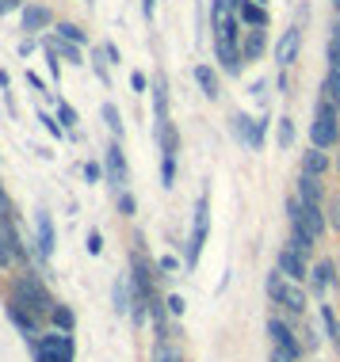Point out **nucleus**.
Masks as SVG:
<instances>
[{
    "label": "nucleus",
    "instance_id": "nucleus-42",
    "mask_svg": "<svg viewBox=\"0 0 340 362\" xmlns=\"http://www.w3.org/2000/svg\"><path fill=\"white\" fill-rule=\"evenodd\" d=\"M164 305H169V313H172V317H183V298H180V293H172V298H164Z\"/></svg>",
    "mask_w": 340,
    "mask_h": 362
},
{
    "label": "nucleus",
    "instance_id": "nucleus-34",
    "mask_svg": "<svg viewBox=\"0 0 340 362\" xmlns=\"http://www.w3.org/2000/svg\"><path fill=\"white\" fill-rule=\"evenodd\" d=\"M276 141H279V149H290V145H295V119H279Z\"/></svg>",
    "mask_w": 340,
    "mask_h": 362
},
{
    "label": "nucleus",
    "instance_id": "nucleus-6",
    "mask_svg": "<svg viewBox=\"0 0 340 362\" xmlns=\"http://www.w3.org/2000/svg\"><path fill=\"white\" fill-rule=\"evenodd\" d=\"M230 130H233V138L245 145V149H264V122H260V119H252V115L237 111V115L230 119Z\"/></svg>",
    "mask_w": 340,
    "mask_h": 362
},
{
    "label": "nucleus",
    "instance_id": "nucleus-7",
    "mask_svg": "<svg viewBox=\"0 0 340 362\" xmlns=\"http://www.w3.org/2000/svg\"><path fill=\"white\" fill-rule=\"evenodd\" d=\"M268 336H271V347H279L283 355H290V358H302V339H295V328L287 325V320H279V317H271L268 320Z\"/></svg>",
    "mask_w": 340,
    "mask_h": 362
},
{
    "label": "nucleus",
    "instance_id": "nucleus-10",
    "mask_svg": "<svg viewBox=\"0 0 340 362\" xmlns=\"http://www.w3.org/2000/svg\"><path fill=\"white\" fill-rule=\"evenodd\" d=\"M340 263H333V259H322L317 267H310V290L317 293V298H325L329 290H336V282H340Z\"/></svg>",
    "mask_w": 340,
    "mask_h": 362
},
{
    "label": "nucleus",
    "instance_id": "nucleus-44",
    "mask_svg": "<svg viewBox=\"0 0 340 362\" xmlns=\"http://www.w3.org/2000/svg\"><path fill=\"white\" fill-rule=\"evenodd\" d=\"M103 54H108V62H111V65H119V62H123V54H119V46H115V42H103Z\"/></svg>",
    "mask_w": 340,
    "mask_h": 362
},
{
    "label": "nucleus",
    "instance_id": "nucleus-27",
    "mask_svg": "<svg viewBox=\"0 0 340 362\" xmlns=\"http://www.w3.org/2000/svg\"><path fill=\"white\" fill-rule=\"evenodd\" d=\"M322 100H329L340 111V69H329L322 81Z\"/></svg>",
    "mask_w": 340,
    "mask_h": 362
},
{
    "label": "nucleus",
    "instance_id": "nucleus-46",
    "mask_svg": "<svg viewBox=\"0 0 340 362\" xmlns=\"http://www.w3.org/2000/svg\"><path fill=\"white\" fill-rule=\"evenodd\" d=\"M84 180H89V183H96V180H100V164H84Z\"/></svg>",
    "mask_w": 340,
    "mask_h": 362
},
{
    "label": "nucleus",
    "instance_id": "nucleus-21",
    "mask_svg": "<svg viewBox=\"0 0 340 362\" xmlns=\"http://www.w3.org/2000/svg\"><path fill=\"white\" fill-rule=\"evenodd\" d=\"M287 313H295V317H302L306 313V290H302V282H287V293H283V301H279Z\"/></svg>",
    "mask_w": 340,
    "mask_h": 362
},
{
    "label": "nucleus",
    "instance_id": "nucleus-20",
    "mask_svg": "<svg viewBox=\"0 0 340 362\" xmlns=\"http://www.w3.org/2000/svg\"><path fill=\"white\" fill-rule=\"evenodd\" d=\"M196 84H199V92L207 95V100H218V95H222L218 73L210 69V65H196Z\"/></svg>",
    "mask_w": 340,
    "mask_h": 362
},
{
    "label": "nucleus",
    "instance_id": "nucleus-50",
    "mask_svg": "<svg viewBox=\"0 0 340 362\" xmlns=\"http://www.w3.org/2000/svg\"><path fill=\"white\" fill-rule=\"evenodd\" d=\"M142 12H145V19H153V12H157V0H142Z\"/></svg>",
    "mask_w": 340,
    "mask_h": 362
},
{
    "label": "nucleus",
    "instance_id": "nucleus-18",
    "mask_svg": "<svg viewBox=\"0 0 340 362\" xmlns=\"http://www.w3.org/2000/svg\"><path fill=\"white\" fill-rule=\"evenodd\" d=\"M153 122H169V81H164V73L153 76Z\"/></svg>",
    "mask_w": 340,
    "mask_h": 362
},
{
    "label": "nucleus",
    "instance_id": "nucleus-15",
    "mask_svg": "<svg viewBox=\"0 0 340 362\" xmlns=\"http://www.w3.org/2000/svg\"><path fill=\"white\" fill-rule=\"evenodd\" d=\"M8 317H12V325H16L19 332H23L27 339H38V336H42V332H38V313H31V309L23 313V305H19L16 298L8 301Z\"/></svg>",
    "mask_w": 340,
    "mask_h": 362
},
{
    "label": "nucleus",
    "instance_id": "nucleus-29",
    "mask_svg": "<svg viewBox=\"0 0 340 362\" xmlns=\"http://www.w3.org/2000/svg\"><path fill=\"white\" fill-rule=\"evenodd\" d=\"M57 38H69V42L84 46V42H89V31H81V27L69 23V19H57Z\"/></svg>",
    "mask_w": 340,
    "mask_h": 362
},
{
    "label": "nucleus",
    "instance_id": "nucleus-39",
    "mask_svg": "<svg viewBox=\"0 0 340 362\" xmlns=\"http://www.w3.org/2000/svg\"><path fill=\"white\" fill-rule=\"evenodd\" d=\"M12 263H16V252H12V244H8L4 229H0V267H12Z\"/></svg>",
    "mask_w": 340,
    "mask_h": 362
},
{
    "label": "nucleus",
    "instance_id": "nucleus-9",
    "mask_svg": "<svg viewBox=\"0 0 340 362\" xmlns=\"http://www.w3.org/2000/svg\"><path fill=\"white\" fill-rule=\"evenodd\" d=\"M298 50H302V27H287L283 35H279V42H276V65L279 69H290V65L298 62Z\"/></svg>",
    "mask_w": 340,
    "mask_h": 362
},
{
    "label": "nucleus",
    "instance_id": "nucleus-12",
    "mask_svg": "<svg viewBox=\"0 0 340 362\" xmlns=\"http://www.w3.org/2000/svg\"><path fill=\"white\" fill-rule=\"evenodd\" d=\"M237 19L245 23V31H268L271 16L264 4H256V0H237Z\"/></svg>",
    "mask_w": 340,
    "mask_h": 362
},
{
    "label": "nucleus",
    "instance_id": "nucleus-40",
    "mask_svg": "<svg viewBox=\"0 0 340 362\" xmlns=\"http://www.w3.org/2000/svg\"><path fill=\"white\" fill-rule=\"evenodd\" d=\"M134 210H138L134 194H130V191H119V214H123V218H134Z\"/></svg>",
    "mask_w": 340,
    "mask_h": 362
},
{
    "label": "nucleus",
    "instance_id": "nucleus-47",
    "mask_svg": "<svg viewBox=\"0 0 340 362\" xmlns=\"http://www.w3.org/2000/svg\"><path fill=\"white\" fill-rule=\"evenodd\" d=\"M161 271H169V275H172V271H180V259L176 256H164L161 259Z\"/></svg>",
    "mask_w": 340,
    "mask_h": 362
},
{
    "label": "nucleus",
    "instance_id": "nucleus-8",
    "mask_svg": "<svg viewBox=\"0 0 340 362\" xmlns=\"http://www.w3.org/2000/svg\"><path fill=\"white\" fill-rule=\"evenodd\" d=\"M103 164H108V183L115 191H126V183H130V168H126V156H123V141L111 138L108 153H103Z\"/></svg>",
    "mask_w": 340,
    "mask_h": 362
},
{
    "label": "nucleus",
    "instance_id": "nucleus-53",
    "mask_svg": "<svg viewBox=\"0 0 340 362\" xmlns=\"http://www.w3.org/2000/svg\"><path fill=\"white\" fill-rule=\"evenodd\" d=\"M336 172H340V156H336Z\"/></svg>",
    "mask_w": 340,
    "mask_h": 362
},
{
    "label": "nucleus",
    "instance_id": "nucleus-35",
    "mask_svg": "<svg viewBox=\"0 0 340 362\" xmlns=\"http://www.w3.org/2000/svg\"><path fill=\"white\" fill-rule=\"evenodd\" d=\"M54 107H57V119H62V126L65 130H76V111L65 100H54Z\"/></svg>",
    "mask_w": 340,
    "mask_h": 362
},
{
    "label": "nucleus",
    "instance_id": "nucleus-45",
    "mask_svg": "<svg viewBox=\"0 0 340 362\" xmlns=\"http://www.w3.org/2000/svg\"><path fill=\"white\" fill-rule=\"evenodd\" d=\"M19 4H31V0H0V16H8V12H16Z\"/></svg>",
    "mask_w": 340,
    "mask_h": 362
},
{
    "label": "nucleus",
    "instance_id": "nucleus-23",
    "mask_svg": "<svg viewBox=\"0 0 340 362\" xmlns=\"http://www.w3.org/2000/svg\"><path fill=\"white\" fill-rule=\"evenodd\" d=\"M302 218H306V225H310V233H314V237L322 240V237H325V229H329L325 210H322V206H302Z\"/></svg>",
    "mask_w": 340,
    "mask_h": 362
},
{
    "label": "nucleus",
    "instance_id": "nucleus-5",
    "mask_svg": "<svg viewBox=\"0 0 340 362\" xmlns=\"http://www.w3.org/2000/svg\"><path fill=\"white\" fill-rule=\"evenodd\" d=\"M35 362H73V336L69 332H54V336L31 339Z\"/></svg>",
    "mask_w": 340,
    "mask_h": 362
},
{
    "label": "nucleus",
    "instance_id": "nucleus-54",
    "mask_svg": "<svg viewBox=\"0 0 340 362\" xmlns=\"http://www.w3.org/2000/svg\"><path fill=\"white\" fill-rule=\"evenodd\" d=\"M256 4H264V0H256Z\"/></svg>",
    "mask_w": 340,
    "mask_h": 362
},
{
    "label": "nucleus",
    "instance_id": "nucleus-33",
    "mask_svg": "<svg viewBox=\"0 0 340 362\" xmlns=\"http://www.w3.org/2000/svg\"><path fill=\"white\" fill-rule=\"evenodd\" d=\"M50 320L62 332H73V325H76V317H73V309H65V305H54V313H50Z\"/></svg>",
    "mask_w": 340,
    "mask_h": 362
},
{
    "label": "nucleus",
    "instance_id": "nucleus-36",
    "mask_svg": "<svg viewBox=\"0 0 340 362\" xmlns=\"http://www.w3.org/2000/svg\"><path fill=\"white\" fill-rule=\"evenodd\" d=\"M92 69H96V76H100L103 84H111V76H108V54H103V46L92 54Z\"/></svg>",
    "mask_w": 340,
    "mask_h": 362
},
{
    "label": "nucleus",
    "instance_id": "nucleus-51",
    "mask_svg": "<svg viewBox=\"0 0 340 362\" xmlns=\"http://www.w3.org/2000/svg\"><path fill=\"white\" fill-rule=\"evenodd\" d=\"M31 50H35V38H31V35H27V38H23V42H19V54H23V57H27V54H31Z\"/></svg>",
    "mask_w": 340,
    "mask_h": 362
},
{
    "label": "nucleus",
    "instance_id": "nucleus-49",
    "mask_svg": "<svg viewBox=\"0 0 340 362\" xmlns=\"http://www.w3.org/2000/svg\"><path fill=\"white\" fill-rule=\"evenodd\" d=\"M268 362H295V358H290V355H283V351H279V347H271V355H268Z\"/></svg>",
    "mask_w": 340,
    "mask_h": 362
},
{
    "label": "nucleus",
    "instance_id": "nucleus-41",
    "mask_svg": "<svg viewBox=\"0 0 340 362\" xmlns=\"http://www.w3.org/2000/svg\"><path fill=\"white\" fill-rule=\"evenodd\" d=\"M57 62H62V57H57V50H54V46H46V69H50L54 81L62 76V65H57Z\"/></svg>",
    "mask_w": 340,
    "mask_h": 362
},
{
    "label": "nucleus",
    "instance_id": "nucleus-32",
    "mask_svg": "<svg viewBox=\"0 0 340 362\" xmlns=\"http://www.w3.org/2000/svg\"><path fill=\"white\" fill-rule=\"evenodd\" d=\"M161 183H164V187L176 183V153H164L161 156Z\"/></svg>",
    "mask_w": 340,
    "mask_h": 362
},
{
    "label": "nucleus",
    "instance_id": "nucleus-22",
    "mask_svg": "<svg viewBox=\"0 0 340 362\" xmlns=\"http://www.w3.org/2000/svg\"><path fill=\"white\" fill-rule=\"evenodd\" d=\"M264 50H268V35L264 31H245V38H241V54H245V62H256Z\"/></svg>",
    "mask_w": 340,
    "mask_h": 362
},
{
    "label": "nucleus",
    "instance_id": "nucleus-31",
    "mask_svg": "<svg viewBox=\"0 0 340 362\" xmlns=\"http://www.w3.org/2000/svg\"><path fill=\"white\" fill-rule=\"evenodd\" d=\"M325 57H329V69H340V19L333 23V35H329V50H325Z\"/></svg>",
    "mask_w": 340,
    "mask_h": 362
},
{
    "label": "nucleus",
    "instance_id": "nucleus-37",
    "mask_svg": "<svg viewBox=\"0 0 340 362\" xmlns=\"http://www.w3.org/2000/svg\"><path fill=\"white\" fill-rule=\"evenodd\" d=\"M0 221H16V206H12V199H8L4 183H0Z\"/></svg>",
    "mask_w": 340,
    "mask_h": 362
},
{
    "label": "nucleus",
    "instance_id": "nucleus-43",
    "mask_svg": "<svg viewBox=\"0 0 340 362\" xmlns=\"http://www.w3.org/2000/svg\"><path fill=\"white\" fill-rule=\"evenodd\" d=\"M89 252H92V256H100V252H103V244H100V229H89Z\"/></svg>",
    "mask_w": 340,
    "mask_h": 362
},
{
    "label": "nucleus",
    "instance_id": "nucleus-52",
    "mask_svg": "<svg viewBox=\"0 0 340 362\" xmlns=\"http://www.w3.org/2000/svg\"><path fill=\"white\" fill-rule=\"evenodd\" d=\"M333 8H336V19H340V0H333Z\"/></svg>",
    "mask_w": 340,
    "mask_h": 362
},
{
    "label": "nucleus",
    "instance_id": "nucleus-30",
    "mask_svg": "<svg viewBox=\"0 0 340 362\" xmlns=\"http://www.w3.org/2000/svg\"><path fill=\"white\" fill-rule=\"evenodd\" d=\"M153 362H180V351L169 344V336H157V344H153Z\"/></svg>",
    "mask_w": 340,
    "mask_h": 362
},
{
    "label": "nucleus",
    "instance_id": "nucleus-25",
    "mask_svg": "<svg viewBox=\"0 0 340 362\" xmlns=\"http://www.w3.org/2000/svg\"><path fill=\"white\" fill-rule=\"evenodd\" d=\"M322 325H325V336L333 339V351L340 355V317L333 313V305H322Z\"/></svg>",
    "mask_w": 340,
    "mask_h": 362
},
{
    "label": "nucleus",
    "instance_id": "nucleus-1",
    "mask_svg": "<svg viewBox=\"0 0 340 362\" xmlns=\"http://www.w3.org/2000/svg\"><path fill=\"white\" fill-rule=\"evenodd\" d=\"M210 31H215V57L226 73H241L245 54H241V38L245 23L237 19V0H210Z\"/></svg>",
    "mask_w": 340,
    "mask_h": 362
},
{
    "label": "nucleus",
    "instance_id": "nucleus-11",
    "mask_svg": "<svg viewBox=\"0 0 340 362\" xmlns=\"http://www.w3.org/2000/svg\"><path fill=\"white\" fill-rule=\"evenodd\" d=\"M276 267L283 271L290 282H310V263H306L302 252H295L290 244H287L283 252H279V263H276Z\"/></svg>",
    "mask_w": 340,
    "mask_h": 362
},
{
    "label": "nucleus",
    "instance_id": "nucleus-3",
    "mask_svg": "<svg viewBox=\"0 0 340 362\" xmlns=\"http://www.w3.org/2000/svg\"><path fill=\"white\" fill-rule=\"evenodd\" d=\"M340 141V122H336V107L329 100H317V111H314V122H310V145L317 149H333Z\"/></svg>",
    "mask_w": 340,
    "mask_h": 362
},
{
    "label": "nucleus",
    "instance_id": "nucleus-28",
    "mask_svg": "<svg viewBox=\"0 0 340 362\" xmlns=\"http://www.w3.org/2000/svg\"><path fill=\"white\" fill-rule=\"evenodd\" d=\"M103 122H108V130H111V138H119L123 141V134H126V126H123V115H119V107L115 103H103Z\"/></svg>",
    "mask_w": 340,
    "mask_h": 362
},
{
    "label": "nucleus",
    "instance_id": "nucleus-24",
    "mask_svg": "<svg viewBox=\"0 0 340 362\" xmlns=\"http://www.w3.org/2000/svg\"><path fill=\"white\" fill-rule=\"evenodd\" d=\"M287 282H290V279H287V275H283V271H279V267H276V271H271V275L264 279V290H268V298L276 301V305H279V301H283V293H287Z\"/></svg>",
    "mask_w": 340,
    "mask_h": 362
},
{
    "label": "nucleus",
    "instance_id": "nucleus-14",
    "mask_svg": "<svg viewBox=\"0 0 340 362\" xmlns=\"http://www.w3.org/2000/svg\"><path fill=\"white\" fill-rule=\"evenodd\" d=\"M295 199L302 202V206H322L325 202V191H322V175H298V191H295Z\"/></svg>",
    "mask_w": 340,
    "mask_h": 362
},
{
    "label": "nucleus",
    "instance_id": "nucleus-2",
    "mask_svg": "<svg viewBox=\"0 0 340 362\" xmlns=\"http://www.w3.org/2000/svg\"><path fill=\"white\" fill-rule=\"evenodd\" d=\"M16 301H23V305L31 309V313H38V317H50L54 305H57L54 293L46 290L42 275H38V271H31V267H27L23 275L16 279Z\"/></svg>",
    "mask_w": 340,
    "mask_h": 362
},
{
    "label": "nucleus",
    "instance_id": "nucleus-48",
    "mask_svg": "<svg viewBox=\"0 0 340 362\" xmlns=\"http://www.w3.org/2000/svg\"><path fill=\"white\" fill-rule=\"evenodd\" d=\"M130 88H134V92H145V76L142 73H130Z\"/></svg>",
    "mask_w": 340,
    "mask_h": 362
},
{
    "label": "nucleus",
    "instance_id": "nucleus-13",
    "mask_svg": "<svg viewBox=\"0 0 340 362\" xmlns=\"http://www.w3.org/2000/svg\"><path fill=\"white\" fill-rule=\"evenodd\" d=\"M35 233H38V256L42 259H50L54 256V221H50V210H35Z\"/></svg>",
    "mask_w": 340,
    "mask_h": 362
},
{
    "label": "nucleus",
    "instance_id": "nucleus-38",
    "mask_svg": "<svg viewBox=\"0 0 340 362\" xmlns=\"http://www.w3.org/2000/svg\"><path fill=\"white\" fill-rule=\"evenodd\" d=\"M325 218H329V225H333V229L340 233V194H333V199H329V206H325Z\"/></svg>",
    "mask_w": 340,
    "mask_h": 362
},
{
    "label": "nucleus",
    "instance_id": "nucleus-17",
    "mask_svg": "<svg viewBox=\"0 0 340 362\" xmlns=\"http://www.w3.org/2000/svg\"><path fill=\"white\" fill-rule=\"evenodd\" d=\"M111 305H115V313H130V309H134V279H126V275L115 279V286H111Z\"/></svg>",
    "mask_w": 340,
    "mask_h": 362
},
{
    "label": "nucleus",
    "instance_id": "nucleus-16",
    "mask_svg": "<svg viewBox=\"0 0 340 362\" xmlns=\"http://www.w3.org/2000/svg\"><path fill=\"white\" fill-rule=\"evenodd\" d=\"M50 23H54V12H50L46 4H35V0H31V4H23V31H27V35L46 31Z\"/></svg>",
    "mask_w": 340,
    "mask_h": 362
},
{
    "label": "nucleus",
    "instance_id": "nucleus-19",
    "mask_svg": "<svg viewBox=\"0 0 340 362\" xmlns=\"http://www.w3.org/2000/svg\"><path fill=\"white\" fill-rule=\"evenodd\" d=\"M329 164H333V160H329V153L317 149V145H310V149L302 153V172L306 175H325Z\"/></svg>",
    "mask_w": 340,
    "mask_h": 362
},
{
    "label": "nucleus",
    "instance_id": "nucleus-4",
    "mask_svg": "<svg viewBox=\"0 0 340 362\" xmlns=\"http://www.w3.org/2000/svg\"><path fill=\"white\" fill-rule=\"evenodd\" d=\"M207 233H210V191H199L196 218H191V240H188V252H183V263H188V267L199 263V252H203V244H207Z\"/></svg>",
    "mask_w": 340,
    "mask_h": 362
},
{
    "label": "nucleus",
    "instance_id": "nucleus-26",
    "mask_svg": "<svg viewBox=\"0 0 340 362\" xmlns=\"http://www.w3.org/2000/svg\"><path fill=\"white\" fill-rule=\"evenodd\" d=\"M46 46H54L62 62H69V65H81V46H76V42H69V38H50Z\"/></svg>",
    "mask_w": 340,
    "mask_h": 362
}]
</instances>
